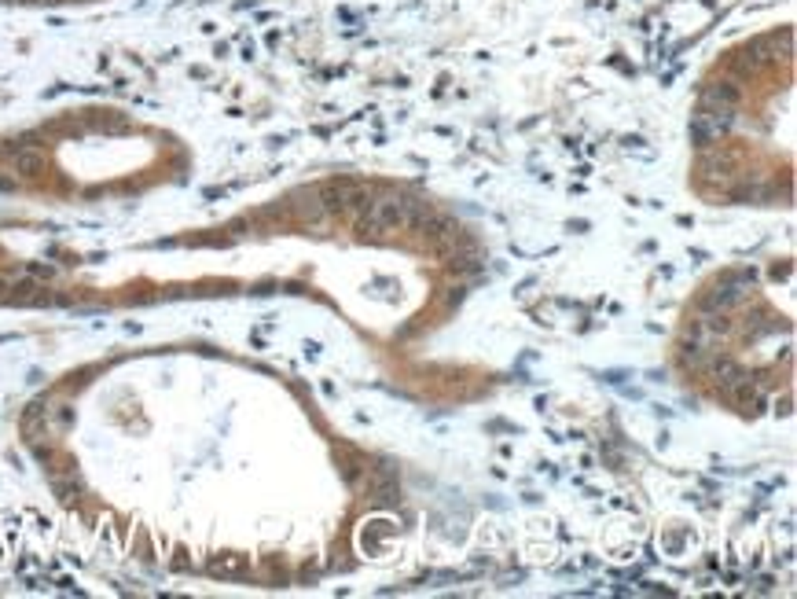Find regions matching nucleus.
Segmentation results:
<instances>
[{"mask_svg":"<svg viewBox=\"0 0 797 599\" xmlns=\"http://www.w3.org/2000/svg\"><path fill=\"white\" fill-rule=\"evenodd\" d=\"M419 217V210L412 199H401V195H386V199H375L360 217V228L372 232V235H382V232H401V228H412Z\"/></svg>","mask_w":797,"mask_h":599,"instance_id":"obj_1","label":"nucleus"},{"mask_svg":"<svg viewBox=\"0 0 797 599\" xmlns=\"http://www.w3.org/2000/svg\"><path fill=\"white\" fill-rule=\"evenodd\" d=\"M320 199H324L327 210H353L364 203V188L353 180H327L320 188Z\"/></svg>","mask_w":797,"mask_h":599,"instance_id":"obj_2","label":"nucleus"},{"mask_svg":"<svg viewBox=\"0 0 797 599\" xmlns=\"http://www.w3.org/2000/svg\"><path fill=\"white\" fill-rule=\"evenodd\" d=\"M40 162H45V158H40L37 151H18V155H15V169H18V173H26V177L37 173Z\"/></svg>","mask_w":797,"mask_h":599,"instance_id":"obj_3","label":"nucleus"}]
</instances>
